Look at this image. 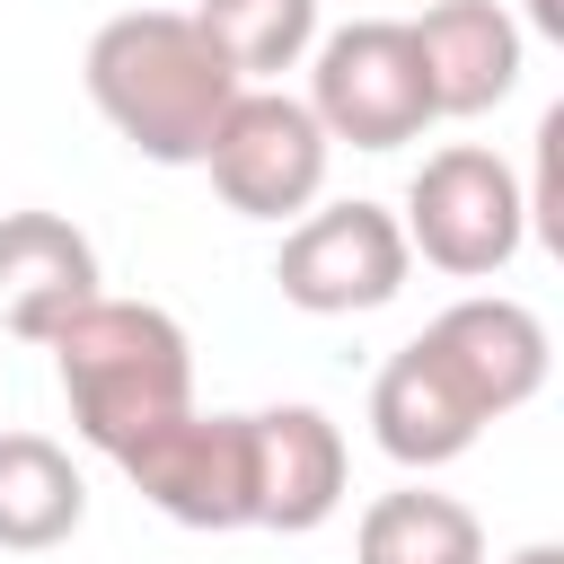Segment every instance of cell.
Instances as JSON below:
<instances>
[{
	"instance_id": "obj_2",
	"label": "cell",
	"mask_w": 564,
	"mask_h": 564,
	"mask_svg": "<svg viewBox=\"0 0 564 564\" xmlns=\"http://www.w3.org/2000/svg\"><path fill=\"white\" fill-rule=\"evenodd\" d=\"M53 370H62V397H70V423L88 449L123 458L141 432H159L167 414L194 405V344L167 308L150 300H79L53 335H44Z\"/></svg>"
},
{
	"instance_id": "obj_1",
	"label": "cell",
	"mask_w": 564,
	"mask_h": 564,
	"mask_svg": "<svg viewBox=\"0 0 564 564\" xmlns=\"http://www.w3.org/2000/svg\"><path fill=\"white\" fill-rule=\"evenodd\" d=\"M88 97L97 115L150 159V167H203L229 97L247 88L212 35L194 26V9H123L88 35Z\"/></svg>"
},
{
	"instance_id": "obj_9",
	"label": "cell",
	"mask_w": 564,
	"mask_h": 564,
	"mask_svg": "<svg viewBox=\"0 0 564 564\" xmlns=\"http://www.w3.org/2000/svg\"><path fill=\"white\" fill-rule=\"evenodd\" d=\"M432 115H485L520 88V18L502 0H432L423 18H405Z\"/></svg>"
},
{
	"instance_id": "obj_13",
	"label": "cell",
	"mask_w": 564,
	"mask_h": 564,
	"mask_svg": "<svg viewBox=\"0 0 564 564\" xmlns=\"http://www.w3.org/2000/svg\"><path fill=\"white\" fill-rule=\"evenodd\" d=\"M79 520H88V485H79L70 449L44 441V432H0V546L44 555Z\"/></svg>"
},
{
	"instance_id": "obj_5",
	"label": "cell",
	"mask_w": 564,
	"mask_h": 564,
	"mask_svg": "<svg viewBox=\"0 0 564 564\" xmlns=\"http://www.w3.org/2000/svg\"><path fill=\"white\" fill-rule=\"evenodd\" d=\"M326 150L335 141L317 132V115L300 97L238 88L220 132H212V150H203V167H212V185H220V203L238 220H300L326 194Z\"/></svg>"
},
{
	"instance_id": "obj_7",
	"label": "cell",
	"mask_w": 564,
	"mask_h": 564,
	"mask_svg": "<svg viewBox=\"0 0 564 564\" xmlns=\"http://www.w3.org/2000/svg\"><path fill=\"white\" fill-rule=\"evenodd\" d=\"M405 264H414V247H405L388 203H326V212L291 220L273 282L308 317H361V308H388L405 291Z\"/></svg>"
},
{
	"instance_id": "obj_14",
	"label": "cell",
	"mask_w": 564,
	"mask_h": 564,
	"mask_svg": "<svg viewBox=\"0 0 564 564\" xmlns=\"http://www.w3.org/2000/svg\"><path fill=\"white\" fill-rule=\"evenodd\" d=\"M352 564H485V529L458 494H432V485H405V494H379L352 529Z\"/></svg>"
},
{
	"instance_id": "obj_8",
	"label": "cell",
	"mask_w": 564,
	"mask_h": 564,
	"mask_svg": "<svg viewBox=\"0 0 564 564\" xmlns=\"http://www.w3.org/2000/svg\"><path fill=\"white\" fill-rule=\"evenodd\" d=\"M414 344H423V352L441 361V379L476 405V423H502V414H520V405L546 388V326H538V308H520V300H502V291L449 300Z\"/></svg>"
},
{
	"instance_id": "obj_16",
	"label": "cell",
	"mask_w": 564,
	"mask_h": 564,
	"mask_svg": "<svg viewBox=\"0 0 564 564\" xmlns=\"http://www.w3.org/2000/svg\"><path fill=\"white\" fill-rule=\"evenodd\" d=\"M529 26L538 35H564V0H529Z\"/></svg>"
},
{
	"instance_id": "obj_10",
	"label": "cell",
	"mask_w": 564,
	"mask_h": 564,
	"mask_svg": "<svg viewBox=\"0 0 564 564\" xmlns=\"http://www.w3.org/2000/svg\"><path fill=\"white\" fill-rule=\"evenodd\" d=\"M247 441H256V529L282 538L326 529L344 502V432L317 405H264L247 414Z\"/></svg>"
},
{
	"instance_id": "obj_15",
	"label": "cell",
	"mask_w": 564,
	"mask_h": 564,
	"mask_svg": "<svg viewBox=\"0 0 564 564\" xmlns=\"http://www.w3.org/2000/svg\"><path fill=\"white\" fill-rule=\"evenodd\" d=\"M194 26L256 88V79H282L317 44V0H194Z\"/></svg>"
},
{
	"instance_id": "obj_6",
	"label": "cell",
	"mask_w": 564,
	"mask_h": 564,
	"mask_svg": "<svg viewBox=\"0 0 564 564\" xmlns=\"http://www.w3.org/2000/svg\"><path fill=\"white\" fill-rule=\"evenodd\" d=\"M115 467L176 529H256V441H247V414H194L185 405L159 432H141Z\"/></svg>"
},
{
	"instance_id": "obj_11",
	"label": "cell",
	"mask_w": 564,
	"mask_h": 564,
	"mask_svg": "<svg viewBox=\"0 0 564 564\" xmlns=\"http://www.w3.org/2000/svg\"><path fill=\"white\" fill-rule=\"evenodd\" d=\"M79 300H97V247L62 212H0V326L44 344Z\"/></svg>"
},
{
	"instance_id": "obj_4",
	"label": "cell",
	"mask_w": 564,
	"mask_h": 564,
	"mask_svg": "<svg viewBox=\"0 0 564 564\" xmlns=\"http://www.w3.org/2000/svg\"><path fill=\"white\" fill-rule=\"evenodd\" d=\"M300 106L317 115L326 141H352V150H405V141H423L441 123L405 18H352V26L317 35Z\"/></svg>"
},
{
	"instance_id": "obj_3",
	"label": "cell",
	"mask_w": 564,
	"mask_h": 564,
	"mask_svg": "<svg viewBox=\"0 0 564 564\" xmlns=\"http://www.w3.org/2000/svg\"><path fill=\"white\" fill-rule=\"evenodd\" d=\"M397 229H405V247L432 273L485 282V273H502L529 247V185L511 176V159H494L476 141H449V150H432L414 167Z\"/></svg>"
},
{
	"instance_id": "obj_17",
	"label": "cell",
	"mask_w": 564,
	"mask_h": 564,
	"mask_svg": "<svg viewBox=\"0 0 564 564\" xmlns=\"http://www.w3.org/2000/svg\"><path fill=\"white\" fill-rule=\"evenodd\" d=\"M511 564H564V546H555V538H538V546H520Z\"/></svg>"
},
{
	"instance_id": "obj_12",
	"label": "cell",
	"mask_w": 564,
	"mask_h": 564,
	"mask_svg": "<svg viewBox=\"0 0 564 564\" xmlns=\"http://www.w3.org/2000/svg\"><path fill=\"white\" fill-rule=\"evenodd\" d=\"M476 405L441 379V361L423 352V344H405V352H388V370L370 379V441L397 458V467H449V458H467L476 449Z\"/></svg>"
}]
</instances>
